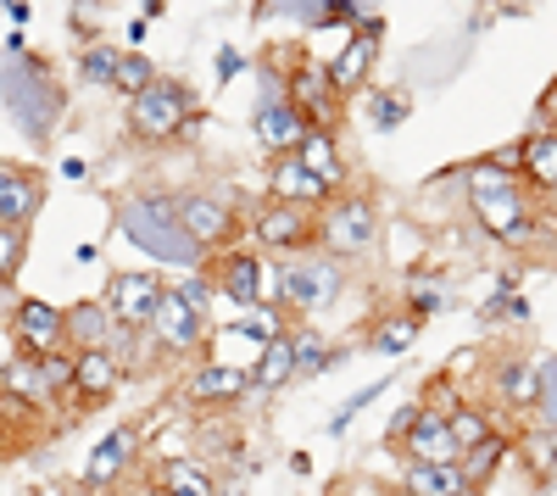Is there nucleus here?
<instances>
[{"mask_svg":"<svg viewBox=\"0 0 557 496\" xmlns=\"http://www.w3.org/2000/svg\"><path fill=\"white\" fill-rule=\"evenodd\" d=\"M0 107L12 112V123L28 134L34 146L51 140L62 112H67V96L57 89V73L45 67L39 57L23 51V34L7 39V51H0Z\"/></svg>","mask_w":557,"mask_h":496,"instance_id":"f257e3e1","label":"nucleus"},{"mask_svg":"<svg viewBox=\"0 0 557 496\" xmlns=\"http://www.w3.org/2000/svg\"><path fill=\"white\" fill-rule=\"evenodd\" d=\"M112 218H117L123 240H134L146 257H157L168 268H201V257H207L190 235H184L178 201H168V196H123L112 207Z\"/></svg>","mask_w":557,"mask_h":496,"instance_id":"f03ea898","label":"nucleus"},{"mask_svg":"<svg viewBox=\"0 0 557 496\" xmlns=\"http://www.w3.org/2000/svg\"><path fill=\"white\" fill-rule=\"evenodd\" d=\"M346 274L335 268V257H285L278 268V301L290 312H323L341 296Z\"/></svg>","mask_w":557,"mask_h":496,"instance_id":"7ed1b4c3","label":"nucleus"},{"mask_svg":"<svg viewBox=\"0 0 557 496\" xmlns=\"http://www.w3.org/2000/svg\"><path fill=\"white\" fill-rule=\"evenodd\" d=\"M380 240V212L368 196H346L330 207V218H318V246L330 257H362Z\"/></svg>","mask_w":557,"mask_h":496,"instance_id":"20e7f679","label":"nucleus"},{"mask_svg":"<svg viewBox=\"0 0 557 496\" xmlns=\"http://www.w3.org/2000/svg\"><path fill=\"white\" fill-rule=\"evenodd\" d=\"M190 96H184L178 84H168V78H157L146 96H134L128 101V128L139 134V140H173V134L190 123Z\"/></svg>","mask_w":557,"mask_h":496,"instance_id":"39448f33","label":"nucleus"},{"mask_svg":"<svg viewBox=\"0 0 557 496\" xmlns=\"http://www.w3.org/2000/svg\"><path fill=\"white\" fill-rule=\"evenodd\" d=\"M218 285L240 312L246 307H273L268 296H278V268H268L257 251H223L218 257Z\"/></svg>","mask_w":557,"mask_h":496,"instance_id":"423d86ee","label":"nucleus"},{"mask_svg":"<svg viewBox=\"0 0 557 496\" xmlns=\"http://www.w3.org/2000/svg\"><path fill=\"white\" fill-rule=\"evenodd\" d=\"M162 280L151 274V268H123V274L107 280V312L117 319V330H146L151 312L162 301Z\"/></svg>","mask_w":557,"mask_h":496,"instance_id":"0eeeda50","label":"nucleus"},{"mask_svg":"<svg viewBox=\"0 0 557 496\" xmlns=\"http://www.w3.org/2000/svg\"><path fill=\"white\" fill-rule=\"evenodd\" d=\"M380 39H385V23H380V17H362V23L351 28V39L335 45V62H330L335 96H351V89H362V78L374 73V62H380Z\"/></svg>","mask_w":557,"mask_h":496,"instance_id":"6e6552de","label":"nucleus"},{"mask_svg":"<svg viewBox=\"0 0 557 496\" xmlns=\"http://www.w3.org/2000/svg\"><path fill=\"white\" fill-rule=\"evenodd\" d=\"M251 128H257V140L273 151V162L278 157H296L301 151V140H307V117L290 107V96H278V84H268V96H262V107H257V117H251Z\"/></svg>","mask_w":557,"mask_h":496,"instance_id":"1a4fd4ad","label":"nucleus"},{"mask_svg":"<svg viewBox=\"0 0 557 496\" xmlns=\"http://www.w3.org/2000/svg\"><path fill=\"white\" fill-rule=\"evenodd\" d=\"M396 446L407 452V463H462V446L451 441V424L441 408H418Z\"/></svg>","mask_w":557,"mask_h":496,"instance_id":"9d476101","label":"nucleus"},{"mask_svg":"<svg viewBox=\"0 0 557 496\" xmlns=\"http://www.w3.org/2000/svg\"><path fill=\"white\" fill-rule=\"evenodd\" d=\"M12 312H17L12 335H17V346H23L28 357H51V351L67 340V312H62V307L39 301V296H23Z\"/></svg>","mask_w":557,"mask_h":496,"instance_id":"9b49d317","label":"nucleus"},{"mask_svg":"<svg viewBox=\"0 0 557 496\" xmlns=\"http://www.w3.org/2000/svg\"><path fill=\"white\" fill-rule=\"evenodd\" d=\"M290 107L307 117L312 134H330V117H335V107H341L335 84H330V62H301V67H296V78H290Z\"/></svg>","mask_w":557,"mask_h":496,"instance_id":"f8f14e48","label":"nucleus"},{"mask_svg":"<svg viewBox=\"0 0 557 496\" xmlns=\"http://www.w3.org/2000/svg\"><path fill=\"white\" fill-rule=\"evenodd\" d=\"M474 218L485 223V235H496V240H507V246H530V240H535V212H530L524 190L474 201Z\"/></svg>","mask_w":557,"mask_h":496,"instance_id":"ddd939ff","label":"nucleus"},{"mask_svg":"<svg viewBox=\"0 0 557 496\" xmlns=\"http://www.w3.org/2000/svg\"><path fill=\"white\" fill-rule=\"evenodd\" d=\"M151 335H157V346H168V351H196L201 340H207V319H196L190 307L178 301V290L168 285L162 290V301H157V312H151V324H146Z\"/></svg>","mask_w":557,"mask_h":496,"instance_id":"4468645a","label":"nucleus"},{"mask_svg":"<svg viewBox=\"0 0 557 496\" xmlns=\"http://www.w3.org/2000/svg\"><path fill=\"white\" fill-rule=\"evenodd\" d=\"M178 223L201 251H218L228 235H235V212H228L218 196H184L178 201Z\"/></svg>","mask_w":557,"mask_h":496,"instance_id":"2eb2a0df","label":"nucleus"},{"mask_svg":"<svg viewBox=\"0 0 557 496\" xmlns=\"http://www.w3.org/2000/svg\"><path fill=\"white\" fill-rule=\"evenodd\" d=\"M257 240H262L268 251H285V257H290V251H307V246L318 240V223H312L301 207H278V201H273V207L257 218Z\"/></svg>","mask_w":557,"mask_h":496,"instance_id":"dca6fc26","label":"nucleus"},{"mask_svg":"<svg viewBox=\"0 0 557 496\" xmlns=\"http://www.w3.org/2000/svg\"><path fill=\"white\" fill-rule=\"evenodd\" d=\"M268 196H273L278 207H301V212L330 201V190H323L318 178L307 173L301 157H278V162H273V173H268Z\"/></svg>","mask_w":557,"mask_h":496,"instance_id":"f3484780","label":"nucleus"},{"mask_svg":"<svg viewBox=\"0 0 557 496\" xmlns=\"http://www.w3.org/2000/svg\"><path fill=\"white\" fill-rule=\"evenodd\" d=\"M134 458H139L134 430H112V435H101V441H96V452H89V463H84V485H89V491H101V485L123 480V474L134 469Z\"/></svg>","mask_w":557,"mask_h":496,"instance_id":"a211bd4d","label":"nucleus"},{"mask_svg":"<svg viewBox=\"0 0 557 496\" xmlns=\"http://www.w3.org/2000/svg\"><path fill=\"white\" fill-rule=\"evenodd\" d=\"M123 380V363L117 351H78L73 357V396L84 401V408H96V401H107Z\"/></svg>","mask_w":557,"mask_h":496,"instance_id":"6ab92c4d","label":"nucleus"},{"mask_svg":"<svg viewBox=\"0 0 557 496\" xmlns=\"http://www.w3.org/2000/svg\"><path fill=\"white\" fill-rule=\"evenodd\" d=\"M39 207H45V178L12 168L7 190H0V230H28Z\"/></svg>","mask_w":557,"mask_h":496,"instance_id":"aec40b11","label":"nucleus"},{"mask_svg":"<svg viewBox=\"0 0 557 496\" xmlns=\"http://www.w3.org/2000/svg\"><path fill=\"white\" fill-rule=\"evenodd\" d=\"M117 335H123V330H117V319L107 312V301H84V307L67 312V340H73L78 351H112Z\"/></svg>","mask_w":557,"mask_h":496,"instance_id":"412c9836","label":"nucleus"},{"mask_svg":"<svg viewBox=\"0 0 557 496\" xmlns=\"http://www.w3.org/2000/svg\"><path fill=\"white\" fill-rule=\"evenodd\" d=\"M251 390V374L246 369H223V363H201L190 374V401L201 408H223V401H240Z\"/></svg>","mask_w":557,"mask_h":496,"instance_id":"4be33fe9","label":"nucleus"},{"mask_svg":"<svg viewBox=\"0 0 557 496\" xmlns=\"http://www.w3.org/2000/svg\"><path fill=\"white\" fill-rule=\"evenodd\" d=\"M401 496H469V474L462 463H407Z\"/></svg>","mask_w":557,"mask_h":496,"instance_id":"5701e85b","label":"nucleus"},{"mask_svg":"<svg viewBox=\"0 0 557 496\" xmlns=\"http://www.w3.org/2000/svg\"><path fill=\"white\" fill-rule=\"evenodd\" d=\"M296 157L307 162V173H312V178H318V185L330 190V196L346 185V162H341V151H335V134H307Z\"/></svg>","mask_w":557,"mask_h":496,"instance_id":"b1692460","label":"nucleus"},{"mask_svg":"<svg viewBox=\"0 0 557 496\" xmlns=\"http://www.w3.org/2000/svg\"><path fill=\"white\" fill-rule=\"evenodd\" d=\"M519 168H524V178L535 190H557V134L546 128V134H530L524 140V151H519Z\"/></svg>","mask_w":557,"mask_h":496,"instance_id":"393cba45","label":"nucleus"},{"mask_svg":"<svg viewBox=\"0 0 557 496\" xmlns=\"http://www.w3.org/2000/svg\"><path fill=\"white\" fill-rule=\"evenodd\" d=\"M162 496H223L212 469H201L196 458H173L162 463Z\"/></svg>","mask_w":557,"mask_h":496,"instance_id":"a878e982","label":"nucleus"},{"mask_svg":"<svg viewBox=\"0 0 557 496\" xmlns=\"http://www.w3.org/2000/svg\"><path fill=\"white\" fill-rule=\"evenodd\" d=\"M496 390H502L507 408H535V396H541V369L524 363V357H513V363L496 369Z\"/></svg>","mask_w":557,"mask_h":496,"instance_id":"bb28decb","label":"nucleus"},{"mask_svg":"<svg viewBox=\"0 0 557 496\" xmlns=\"http://www.w3.org/2000/svg\"><path fill=\"white\" fill-rule=\"evenodd\" d=\"M296 380V346H290V335H278L268 351H262V363L251 369V385L257 390H285Z\"/></svg>","mask_w":557,"mask_h":496,"instance_id":"cd10ccee","label":"nucleus"},{"mask_svg":"<svg viewBox=\"0 0 557 496\" xmlns=\"http://www.w3.org/2000/svg\"><path fill=\"white\" fill-rule=\"evenodd\" d=\"M117 62H123L117 45L89 39V45H84V57H78V78H84L89 89H112V84H117Z\"/></svg>","mask_w":557,"mask_h":496,"instance_id":"c85d7f7f","label":"nucleus"},{"mask_svg":"<svg viewBox=\"0 0 557 496\" xmlns=\"http://www.w3.org/2000/svg\"><path fill=\"white\" fill-rule=\"evenodd\" d=\"M418 330H424V319H412V312H385V319L374 324V335H368V340H374V351H380V357H401V351L418 340Z\"/></svg>","mask_w":557,"mask_h":496,"instance_id":"c756f323","label":"nucleus"},{"mask_svg":"<svg viewBox=\"0 0 557 496\" xmlns=\"http://www.w3.org/2000/svg\"><path fill=\"white\" fill-rule=\"evenodd\" d=\"M462 178H469V196H474V201L519 190V178H513V162H502V157H491V162H474V168L462 173Z\"/></svg>","mask_w":557,"mask_h":496,"instance_id":"7c9ffc66","label":"nucleus"},{"mask_svg":"<svg viewBox=\"0 0 557 496\" xmlns=\"http://www.w3.org/2000/svg\"><path fill=\"white\" fill-rule=\"evenodd\" d=\"M446 424H451V441L462 446V458L480 452V446L496 435V430H491V419H485L480 408H469V401H462V408H451V413H446Z\"/></svg>","mask_w":557,"mask_h":496,"instance_id":"2f4dec72","label":"nucleus"},{"mask_svg":"<svg viewBox=\"0 0 557 496\" xmlns=\"http://www.w3.org/2000/svg\"><path fill=\"white\" fill-rule=\"evenodd\" d=\"M0 385H7V396H23V401H51L45 374H39V357H17V363H7Z\"/></svg>","mask_w":557,"mask_h":496,"instance_id":"473e14b6","label":"nucleus"},{"mask_svg":"<svg viewBox=\"0 0 557 496\" xmlns=\"http://www.w3.org/2000/svg\"><path fill=\"white\" fill-rule=\"evenodd\" d=\"M290 346H296V380L323 374V369L335 363V351L323 346V335H312V330H296V335H290Z\"/></svg>","mask_w":557,"mask_h":496,"instance_id":"72a5a7b5","label":"nucleus"},{"mask_svg":"<svg viewBox=\"0 0 557 496\" xmlns=\"http://www.w3.org/2000/svg\"><path fill=\"white\" fill-rule=\"evenodd\" d=\"M151 84H157V67L139 57V51H123V62H117V84H112V89H123V96L134 101V96H146Z\"/></svg>","mask_w":557,"mask_h":496,"instance_id":"f704fd0d","label":"nucleus"},{"mask_svg":"<svg viewBox=\"0 0 557 496\" xmlns=\"http://www.w3.org/2000/svg\"><path fill=\"white\" fill-rule=\"evenodd\" d=\"M407 112H412V101L401 96V89H380V96L368 101V117H374V128H380V134L401 128V123H407Z\"/></svg>","mask_w":557,"mask_h":496,"instance_id":"c9c22d12","label":"nucleus"},{"mask_svg":"<svg viewBox=\"0 0 557 496\" xmlns=\"http://www.w3.org/2000/svg\"><path fill=\"white\" fill-rule=\"evenodd\" d=\"M535 369H541L535 413H541V430H546V435H557V357H546V363H535Z\"/></svg>","mask_w":557,"mask_h":496,"instance_id":"e433bc0d","label":"nucleus"},{"mask_svg":"<svg viewBox=\"0 0 557 496\" xmlns=\"http://www.w3.org/2000/svg\"><path fill=\"white\" fill-rule=\"evenodd\" d=\"M502 458H507V441H502V435H491V441L480 446V452H469V463H462V474H469V485H480V480H485V474H491V469H496Z\"/></svg>","mask_w":557,"mask_h":496,"instance_id":"4c0bfd02","label":"nucleus"},{"mask_svg":"<svg viewBox=\"0 0 557 496\" xmlns=\"http://www.w3.org/2000/svg\"><path fill=\"white\" fill-rule=\"evenodd\" d=\"M173 290H178V301L190 307L196 319H207V301H212V280H207V274H184Z\"/></svg>","mask_w":557,"mask_h":496,"instance_id":"58836bf2","label":"nucleus"},{"mask_svg":"<svg viewBox=\"0 0 557 496\" xmlns=\"http://www.w3.org/2000/svg\"><path fill=\"white\" fill-rule=\"evenodd\" d=\"M380 396H385V380H380V385H362V390H357V396L346 401V408H341V413L330 419V435H341V430H346V424H351V419H357L362 408H374V401H380Z\"/></svg>","mask_w":557,"mask_h":496,"instance_id":"ea45409f","label":"nucleus"},{"mask_svg":"<svg viewBox=\"0 0 557 496\" xmlns=\"http://www.w3.org/2000/svg\"><path fill=\"white\" fill-rule=\"evenodd\" d=\"M39 374H45V390H67L73 385V357H62V351H51V357H39Z\"/></svg>","mask_w":557,"mask_h":496,"instance_id":"a19ab883","label":"nucleus"},{"mask_svg":"<svg viewBox=\"0 0 557 496\" xmlns=\"http://www.w3.org/2000/svg\"><path fill=\"white\" fill-rule=\"evenodd\" d=\"M23 251H28V230H0V280L23 268Z\"/></svg>","mask_w":557,"mask_h":496,"instance_id":"79ce46f5","label":"nucleus"},{"mask_svg":"<svg viewBox=\"0 0 557 496\" xmlns=\"http://www.w3.org/2000/svg\"><path fill=\"white\" fill-rule=\"evenodd\" d=\"M524 458L535 463V474H541V480H552V474H557V452H552V435H546V430L524 441Z\"/></svg>","mask_w":557,"mask_h":496,"instance_id":"37998d69","label":"nucleus"},{"mask_svg":"<svg viewBox=\"0 0 557 496\" xmlns=\"http://www.w3.org/2000/svg\"><path fill=\"white\" fill-rule=\"evenodd\" d=\"M412 319H430V312H441V285H412Z\"/></svg>","mask_w":557,"mask_h":496,"instance_id":"c03bdc74","label":"nucleus"},{"mask_svg":"<svg viewBox=\"0 0 557 496\" xmlns=\"http://www.w3.org/2000/svg\"><path fill=\"white\" fill-rule=\"evenodd\" d=\"M246 67V57L235 51V45H223V51H218V78H235Z\"/></svg>","mask_w":557,"mask_h":496,"instance_id":"a18cd8bd","label":"nucleus"},{"mask_svg":"<svg viewBox=\"0 0 557 496\" xmlns=\"http://www.w3.org/2000/svg\"><path fill=\"white\" fill-rule=\"evenodd\" d=\"M7 17H12V23H28V17H34V12H28V0H12V7H7Z\"/></svg>","mask_w":557,"mask_h":496,"instance_id":"49530a36","label":"nucleus"},{"mask_svg":"<svg viewBox=\"0 0 557 496\" xmlns=\"http://www.w3.org/2000/svg\"><path fill=\"white\" fill-rule=\"evenodd\" d=\"M62 178H84V157H67L62 162Z\"/></svg>","mask_w":557,"mask_h":496,"instance_id":"de8ad7c7","label":"nucleus"},{"mask_svg":"<svg viewBox=\"0 0 557 496\" xmlns=\"http://www.w3.org/2000/svg\"><path fill=\"white\" fill-rule=\"evenodd\" d=\"M346 496H380L374 485H346Z\"/></svg>","mask_w":557,"mask_h":496,"instance_id":"09e8293b","label":"nucleus"},{"mask_svg":"<svg viewBox=\"0 0 557 496\" xmlns=\"http://www.w3.org/2000/svg\"><path fill=\"white\" fill-rule=\"evenodd\" d=\"M7 178H12V168H7V162H0V190H7Z\"/></svg>","mask_w":557,"mask_h":496,"instance_id":"8fccbe9b","label":"nucleus"},{"mask_svg":"<svg viewBox=\"0 0 557 496\" xmlns=\"http://www.w3.org/2000/svg\"><path fill=\"white\" fill-rule=\"evenodd\" d=\"M223 496H240V491H223Z\"/></svg>","mask_w":557,"mask_h":496,"instance_id":"3c124183","label":"nucleus"},{"mask_svg":"<svg viewBox=\"0 0 557 496\" xmlns=\"http://www.w3.org/2000/svg\"><path fill=\"white\" fill-rule=\"evenodd\" d=\"M396 496H401V491H396Z\"/></svg>","mask_w":557,"mask_h":496,"instance_id":"603ef678","label":"nucleus"}]
</instances>
